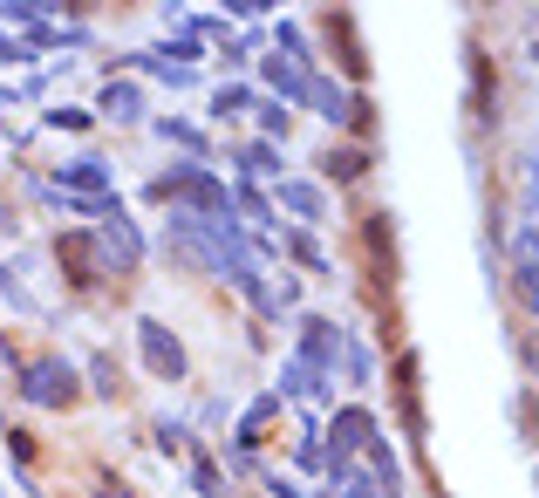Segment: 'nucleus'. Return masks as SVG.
<instances>
[{"label":"nucleus","instance_id":"nucleus-1","mask_svg":"<svg viewBox=\"0 0 539 498\" xmlns=\"http://www.w3.org/2000/svg\"><path fill=\"white\" fill-rule=\"evenodd\" d=\"M21 389H28V403H76V376L62 362H35Z\"/></svg>","mask_w":539,"mask_h":498},{"label":"nucleus","instance_id":"nucleus-3","mask_svg":"<svg viewBox=\"0 0 539 498\" xmlns=\"http://www.w3.org/2000/svg\"><path fill=\"white\" fill-rule=\"evenodd\" d=\"M62 260H69V280H76V287L96 280V253H89V239H62Z\"/></svg>","mask_w":539,"mask_h":498},{"label":"nucleus","instance_id":"nucleus-6","mask_svg":"<svg viewBox=\"0 0 539 498\" xmlns=\"http://www.w3.org/2000/svg\"><path fill=\"white\" fill-rule=\"evenodd\" d=\"M328 171H335V178H355V171H362V157L342 151V157H328Z\"/></svg>","mask_w":539,"mask_h":498},{"label":"nucleus","instance_id":"nucleus-2","mask_svg":"<svg viewBox=\"0 0 539 498\" xmlns=\"http://www.w3.org/2000/svg\"><path fill=\"white\" fill-rule=\"evenodd\" d=\"M144 355H151V369H157V376H185V348L171 342V335H164L157 321H144Z\"/></svg>","mask_w":539,"mask_h":498},{"label":"nucleus","instance_id":"nucleus-4","mask_svg":"<svg viewBox=\"0 0 539 498\" xmlns=\"http://www.w3.org/2000/svg\"><path fill=\"white\" fill-rule=\"evenodd\" d=\"M335 444H348V451L369 444V417H362V410H342V417H335Z\"/></svg>","mask_w":539,"mask_h":498},{"label":"nucleus","instance_id":"nucleus-5","mask_svg":"<svg viewBox=\"0 0 539 498\" xmlns=\"http://www.w3.org/2000/svg\"><path fill=\"white\" fill-rule=\"evenodd\" d=\"M62 178H69V185H89V192H96V185H103V164H96V157H82V164H69Z\"/></svg>","mask_w":539,"mask_h":498}]
</instances>
